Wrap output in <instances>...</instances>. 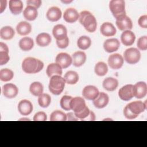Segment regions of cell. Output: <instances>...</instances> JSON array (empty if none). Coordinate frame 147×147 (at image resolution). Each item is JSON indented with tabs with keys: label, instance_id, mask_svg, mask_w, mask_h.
Here are the masks:
<instances>
[{
	"label": "cell",
	"instance_id": "1",
	"mask_svg": "<svg viewBox=\"0 0 147 147\" xmlns=\"http://www.w3.org/2000/svg\"><path fill=\"white\" fill-rule=\"evenodd\" d=\"M145 100V103L139 100L134 101L127 104L123 109V114L125 117L129 119H133L137 118L138 115L144 112L146 109Z\"/></svg>",
	"mask_w": 147,
	"mask_h": 147
},
{
	"label": "cell",
	"instance_id": "2",
	"mask_svg": "<svg viewBox=\"0 0 147 147\" xmlns=\"http://www.w3.org/2000/svg\"><path fill=\"white\" fill-rule=\"evenodd\" d=\"M44 63L34 57L25 58L22 63V70L26 74H36L42 69Z\"/></svg>",
	"mask_w": 147,
	"mask_h": 147
},
{
	"label": "cell",
	"instance_id": "3",
	"mask_svg": "<svg viewBox=\"0 0 147 147\" xmlns=\"http://www.w3.org/2000/svg\"><path fill=\"white\" fill-rule=\"evenodd\" d=\"M80 23L89 32H94L97 27V22L95 17L88 11H82L79 13Z\"/></svg>",
	"mask_w": 147,
	"mask_h": 147
},
{
	"label": "cell",
	"instance_id": "4",
	"mask_svg": "<svg viewBox=\"0 0 147 147\" xmlns=\"http://www.w3.org/2000/svg\"><path fill=\"white\" fill-rule=\"evenodd\" d=\"M64 78L60 75H54L51 77L49 84V90L54 95H60L63 91L65 84Z\"/></svg>",
	"mask_w": 147,
	"mask_h": 147
},
{
	"label": "cell",
	"instance_id": "5",
	"mask_svg": "<svg viewBox=\"0 0 147 147\" xmlns=\"http://www.w3.org/2000/svg\"><path fill=\"white\" fill-rule=\"evenodd\" d=\"M109 8L116 20L125 16V2L123 0H112L110 2Z\"/></svg>",
	"mask_w": 147,
	"mask_h": 147
},
{
	"label": "cell",
	"instance_id": "6",
	"mask_svg": "<svg viewBox=\"0 0 147 147\" xmlns=\"http://www.w3.org/2000/svg\"><path fill=\"white\" fill-rule=\"evenodd\" d=\"M124 59L130 64L137 63L141 58L140 51L136 48H129L124 52Z\"/></svg>",
	"mask_w": 147,
	"mask_h": 147
},
{
	"label": "cell",
	"instance_id": "7",
	"mask_svg": "<svg viewBox=\"0 0 147 147\" xmlns=\"http://www.w3.org/2000/svg\"><path fill=\"white\" fill-rule=\"evenodd\" d=\"M123 58L119 53L111 55L108 59V64L110 67L113 69H118L121 68L123 64Z\"/></svg>",
	"mask_w": 147,
	"mask_h": 147
},
{
	"label": "cell",
	"instance_id": "8",
	"mask_svg": "<svg viewBox=\"0 0 147 147\" xmlns=\"http://www.w3.org/2000/svg\"><path fill=\"white\" fill-rule=\"evenodd\" d=\"M133 95L136 98L141 99L146 96L147 93V85L144 82L136 83L133 88Z\"/></svg>",
	"mask_w": 147,
	"mask_h": 147
},
{
	"label": "cell",
	"instance_id": "9",
	"mask_svg": "<svg viewBox=\"0 0 147 147\" xmlns=\"http://www.w3.org/2000/svg\"><path fill=\"white\" fill-rule=\"evenodd\" d=\"M86 106L84 99L81 97L77 96L72 98L70 102L71 109L74 111V113L81 112Z\"/></svg>",
	"mask_w": 147,
	"mask_h": 147
},
{
	"label": "cell",
	"instance_id": "10",
	"mask_svg": "<svg viewBox=\"0 0 147 147\" xmlns=\"http://www.w3.org/2000/svg\"><path fill=\"white\" fill-rule=\"evenodd\" d=\"M133 88V85L132 84H127L121 87L118 91L119 98L124 101L130 100L134 96Z\"/></svg>",
	"mask_w": 147,
	"mask_h": 147
},
{
	"label": "cell",
	"instance_id": "11",
	"mask_svg": "<svg viewBox=\"0 0 147 147\" xmlns=\"http://www.w3.org/2000/svg\"><path fill=\"white\" fill-rule=\"evenodd\" d=\"M56 63L62 68H67L72 63V57L67 53H60L56 57Z\"/></svg>",
	"mask_w": 147,
	"mask_h": 147
},
{
	"label": "cell",
	"instance_id": "12",
	"mask_svg": "<svg viewBox=\"0 0 147 147\" xmlns=\"http://www.w3.org/2000/svg\"><path fill=\"white\" fill-rule=\"evenodd\" d=\"M99 93V90L96 87L89 85L86 86L83 88L82 91V95L84 98L87 100H94L97 98Z\"/></svg>",
	"mask_w": 147,
	"mask_h": 147
},
{
	"label": "cell",
	"instance_id": "13",
	"mask_svg": "<svg viewBox=\"0 0 147 147\" xmlns=\"http://www.w3.org/2000/svg\"><path fill=\"white\" fill-rule=\"evenodd\" d=\"M2 91L3 95L9 99L15 98L18 92V89L17 86L12 83H7L3 85Z\"/></svg>",
	"mask_w": 147,
	"mask_h": 147
},
{
	"label": "cell",
	"instance_id": "14",
	"mask_svg": "<svg viewBox=\"0 0 147 147\" xmlns=\"http://www.w3.org/2000/svg\"><path fill=\"white\" fill-rule=\"evenodd\" d=\"M116 25L120 30H130L133 28L132 21L127 16L116 20Z\"/></svg>",
	"mask_w": 147,
	"mask_h": 147
},
{
	"label": "cell",
	"instance_id": "15",
	"mask_svg": "<svg viewBox=\"0 0 147 147\" xmlns=\"http://www.w3.org/2000/svg\"><path fill=\"white\" fill-rule=\"evenodd\" d=\"M18 110L21 115H28L32 112L33 105L29 100L24 99L19 102L18 105Z\"/></svg>",
	"mask_w": 147,
	"mask_h": 147
},
{
	"label": "cell",
	"instance_id": "16",
	"mask_svg": "<svg viewBox=\"0 0 147 147\" xmlns=\"http://www.w3.org/2000/svg\"><path fill=\"white\" fill-rule=\"evenodd\" d=\"M52 34L56 40H61L67 37V30L63 25L57 24L53 27Z\"/></svg>",
	"mask_w": 147,
	"mask_h": 147
},
{
	"label": "cell",
	"instance_id": "17",
	"mask_svg": "<svg viewBox=\"0 0 147 147\" xmlns=\"http://www.w3.org/2000/svg\"><path fill=\"white\" fill-rule=\"evenodd\" d=\"M120 46V42L117 38H110L106 40L103 43V48L108 53L117 51Z\"/></svg>",
	"mask_w": 147,
	"mask_h": 147
},
{
	"label": "cell",
	"instance_id": "18",
	"mask_svg": "<svg viewBox=\"0 0 147 147\" xmlns=\"http://www.w3.org/2000/svg\"><path fill=\"white\" fill-rule=\"evenodd\" d=\"M109 101V98L107 94L101 92L99 93L98 96L93 100L94 106L98 109H102L106 107Z\"/></svg>",
	"mask_w": 147,
	"mask_h": 147
},
{
	"label": "cell",
	"instance_id": "19",
	"mask_svg": "<svg viewBox=\"0 0 147 147\" xmlns=\"http://www.w3.org/2000/svg\"><path fill=\"white\" fill-rule=\"evenodd\" d=\"M79 14L74 8H68L66 9L63 14L64 20L68 23H74L79 19Z\"/></svg>",
	"mask_w": 147,
	"mask_h": 147
},
{
	"label": "cell",
	"instance_id": "20",
	"mask_svg": "<svg viewBox=\"0 0 147 147\" xmlns=\"http://www.w3.org/2000/svg\"><path fill=\"white\" fill-rule=\"evenodd\" d=\"M136 40L134 33L130 30H125L121 36L122 43L125 46L132 45Z\"/></svg>",
	"mask_w": 147,
	"mask_h": 147
},
{
	"label": "cell",
	"instance_id": "21",
	"mask_svg": "<svg viewBox=\"0 0 147 147\" xmlns=\"http://www.w3.org/2000/svg\"><path fill=\"white\" fill-rule=\"evenodd\" d=\"M61 17V11L56 6H53L48 9L47 12V18L51 22H56Z\"/></svg>",
	"mask_w": 147,
	"mask_h": 147
},
{
	"label": "cell",
	"instance_id": "22",
	"mask_svg": "<svg viewBox=\"0 0 147 147\" xmlns=\"http://www.w3.org/2000/svg\"><path fill=\"white\" fill-rule=\"evenodd\" d=\"M100 31L102 34L106 37L113 36L116 34L117 30L113 24L110 22L103 23L100 28Z\"/></svg>",
	"mask_w": 147,
	"mask_h": 147
},
{
	"label": "cell",
	"instance_id": "23",
	"mask_svg": "<svg viewBox=\"0 0 147 147\" xmlns=\"http://www.w3.org/2000/svg\"><path fill=\"white\" fill-rule=\"evenodd\" d=\"M72 63L75 67H79L83 65L86 60V55L83 51L75 52L72 55Z\"/></svg>",
	"mask_w": 147,
	"mask_h": 147
},
{
	"label": "cell",
	"instance_id": "24",
	"mask_svg": "<svg viewBox=\"0 0 147 147\" xmlns=\"http://www.w3.org/2000/svg\"><path fill=\"white\" fill-rule=\"evenodd\" d=\"M16 30L18 34L21 36H26L29 34L32 30L31 25L26 21H21L19 22L17 26Z\"/></svg>",
	"mask_w": 147,
	"mask_h": 147
},
{
	"label": "cell",
	"instance_id": "25",
	"mask_svg": "<svg viewBox=\"0 0 147 147\" xmlns=\"http://www.w3.org/2000/svg\"><path fill=\"white\" fill-rule=\"evenodd\" d=\"M51 36L47 33H41L37 35L36 38L37 44L41 47L48 46L51 42Z\"/></svg>",
	"mask_w": 147,
	"mask_h": 147
},
{
	"label": "cell",
	"instance_id": "26",
	"mask_svg": "<svg viewBox=\"0 0 147 147\" xmlns=\"http://www.w3.org/2000/svg\"><path fill=\"white\" fill-rule=\"evenodd\" d=\"M23 15L26 20L28 21H33L36 20L38 16L37 9L33 6H27L24 10Z\"/></svg>",
	"mask_w": 147,
	"mask_h": 147
},
{
	"label": "cell",
	"instance_id": "27",
	"mask_svg": "<svg viewBox=\"0 0 147 147\" xmlns=\"http://www.w3.org/2000/svg\"><path fill=\"white\" fill-rule=\"evenodd\" d=\"M46 72L48 76L50 78L54 75L61 76L62 75V68L56 63H51L48 65Z\"/></svg>",
	"mask_w": 147,
	"mask_h": 147
},
{
	"label": "cell",
	"instance_id": "28",
	"mask_svg": "<svg viewBox=\"0 0 147 147\" xmlns=\"http://www.w3.org/2000/svg\"><path fill=\"white\" fill-rule=\"evenodd\" d=\"M9 6L10 11L14 15L19 14L23 9V3L20 0H10Z\"/></svg>",
	"mask_w": 147,
	"mask_h": 147
},
{
	"label": "cell",
	"instance_id": "29",
	"mask_svg": "<svg viewBox=\"0 0 147 147\" xmlns=\"http://www.w3.org/2000/svg\"><path fill=\"white\" fill-rule=\"evenodd\" d=\"M118 81L115 78H107L103 82V88L108 91H113L117 89Z\"/></svg>",
	"mask_w": 147,
	"mask_h": 147
},
{
	"label": "cell",
	"instance_id": "30",
	"mask_svg": "<svg viewBox=\"0 0 147 147\" xmlns=\"http://www.w3.org/2000/svg\"><path fill=\"white\" fill-rule=\"evenodd\" d=\"M33 46V40L30 37H23L19 41V47L24 51H29L31 50Z\"/></svg>",
	"mask_w": 147,
	"mask_h": 147
},
{
	"label": "cell",
	"instance_id": "31",
	"mask_svg": "<svg viewBox=\"0 0 147 147\" xmlns=\"http://www.w3.org/2000/svg\"><path fill=\"white\" fill-rule=\"evenodd\" d=\"M15 34L14 29L9 26H6L2 28L0 30V37L1 38L8 40L11 39Z\"/></svg>",
	"mask_w": 147,
	"mask_h": 147
},
{
	"label": "cell",
	"instance_id": "32",
	"mask_svg": "<svg viewBox=\"0 0 147 147\" xmlns=\"http://www.w3.org/2000/svg\"><path fill=\"white\" fill-rule=\"evenodd\" d=\"M43 90L44 88L42 84L38 82H33L29 87V91L30 93L35 96H39L41 95L42 94Z\"/></svg>",
	"mask_w": 147,
	"mask_h": 147
},
{
	"label": "cell",
	"instance_id": "33",
	"mask_svg": "<svg viewBox=\"0 0 147 147\" xmlns=\"http://www.w3.org/2000/svg\"><path fill=\"white\" fill-rule=\"evenodd\" d=\"M64 78L67 84H75L79 80V75L75 71H69L66 72Z\"/></svg>",
	"mask_w": 147,
	"mask_h": 147
},
{
	"label": "cell",
	"instance_id": "34",
	"mask_svg": "<svg viewBox=\"0 0 147 147\" xmlns=\"http://www.w3.org/2000/svg\"><path fill=\"white\" fill-rule=\"evenodd\" d=\"M91 40L90 37L86 36L80 37L77 41L78 47L82 50L87 49L91 46Z\"/></svg>",
	"mask_w": 147,
	"mask_h": 147
},
{
	"label": "cell",
	"instance_id": "35",
	"mask_svg": "<svg viewBox=\"0 0 147 147\" xmlns=\"http://www.w3.org/2000/svg\"><path fill=\"white\" fill-rule=\"evenodd\" d=\"M95 74L100 76H105L107 71H108V67L107 64L102 61L98 62L96 64L95 66Z\"/></svg>",
	"mask_w": 147,
	"mask_h": 147
},
{
	"label": "cell",
	"instance_id": "36",
	"mask_svg": "<svg viewBox=\"0 0 147 147\" xmlns=\"http://www.w3.org/2000/svg\"><path fill=\"white\" fill-rule=\"evenodd\" d=\"M66 120L67 115L60 110L54 111L50 115L51 121H65Z\"/></svg>",
	"mask_w": 147,
	"mask_h": 147
},
{
	"label": "cell",
	"instance_id": "37",
	"mask_svg": "<svg viewBox=\"0 0 147 147\" xmlns=\"http://www.w3.org/2000/svg\"><path fill=\"white\" fill-rule=\"evenodd\" d=\"M51 102V98L49 95L47 94H42L38 96V105L43 108L48 107Z\"/></svg>",
	"mask_w": 147,
	"mask_h": 147
},
{
	"label": "cell",
	"instance_id": "38",
	"mask_svg": "<svg viewBox=\"0 0 147 147\" xmlns=\"http://www.w3.org/2000/svg\"><path fill=\"white\" fill-rule=\"evenodd\" d=\"M14 76L13 72L7 68L2 69L0 71V79L3 82H8L11 80Z\"/></svg>",
	"mask_w": 147,
	"mask_h": 147
},
{
	"label": "cell",
	"instance_id": "39",
	"mask_svg": "<svg viewBox=\"0 0 147 147\" xmlns=\"http://www.w3.org/2000/svg\"><path fill=\"white\" fill-rule=\"evenodd\" d=\"M72 99V97L71 96H68V95L63 96L61 98L60 102L61 107L65 111H68L71 110L70 107V102Z\"/></svg>",
	"mask_w": 147,
	"mask_h": 147
},
{
	"label": "cell",
	"instance_id": "40",
	"mask_svg": "<svg viewBox=\"0 0 147 147\" xmlns=\"http://www.w3.org/2000/svg\"><path fill=\"white\" fill-rule=\"evenodd\" d=\"M137 47L141 51L147 49V36H144L140 37L137 41Z\"/></svg>",
	"mask_w": 147,
	"mask_h": 147
},
{
	"label": "cell",
	"instance_id": "41",
	"mask_svg": "<svg viewBox=\"0 0 147 147\" xmlns=\"http://www.w3.org/2000/svg\"><path fill=\"white\" fill-rule=\"evenodd\" d=\"M10 59L9 52L0 51V65H2L6 64Z\"/></svg>",
	"mask_w": 147,
	"mask_h": 147
},
{
	"label": "cell",
	"instance_id": "42",
	"mask_svg": "<svg viewBox=\"0 0 147 147\" xmlns=\"http://www.w3.org/2000/svg\"><path fill=\"white\" fill-rule=\"evenodd\" d=\"M90 110L88 109V107L87 106H86L84 110H83L81 112L78 113H74L75 116L78 118L80 119L81 121L83 119H84L85 118H86L90 114Z\"/></svg>",
	"mask_w": 147,
	"mask_h": 147
},
{
	"label": "cell",
	"instance_id": "43",
	"mask_svg": "<svg viewBox=\"0 0 147 147\" xmlns=\"http://www.w3.org/2000/svg\"><path fill=\"white\" fill-rule=\"evenodd\" d=\"M47 114L43 111H39L35 114L33 117L34 121H47Z\"/></svg>",
	"mask_w": 147,
	"mask_h": 147
},
{
	"label": "cell",
	"instance_id": "44",
	"mask_svg": "<svg viewBox=\"0 0 147 147\" xmlns=\"http://www.w3.org/2000/svg\"><path fill=\"white\" fill-rule=\"evenodd\" d=\"M57 46L61 49H64L67 48L69 45V38L68 37H66L63 40H56Z\"/></svg>",
	"mask_w": 147,
	"mask_h": 147
},
{
	"label": "cell",
	"instance_id": "45",
	"mask_svg": "<svg viewBox=\"0 0 147 147\" xmlns=\"http://www.w3.org/2000/svg\"><path fill=\"white\" fill-rule=\"evenodd\" d=\"M138 25L142 28H147V15L145 14L141 16L138 20Z\"/></svg>",
	"mask_w": 147,
	"mask_h": 147
},
{
	"label": "cell",
	"instance_id": "46",
	"mask_svg": "<svg viewBox=\"0 0 147 147\" xmlns=\"http://www.w3.org/2000/svg\"><path fill=\"white\" fill-rule=\"evenodd\" d=\"M28 6H32L36 8H38L41 5V1L40 0H30L26 2Z\"/></svg>",
	"mask_w": 147,
	"mask_h": 147
},
{
	"label": "cell",
	"instance_id": "47",
	"mask_svg": "<svg viewBox=\"0 0 147 147\" xmlns=\"http://www.w3.org/2000/svg\"><path fill=\"white\" fill-rule=\"evenodd\" d=\"M67 120L68 121H77L78 118L75 116V114L73 113H68L67 114Z\"/></svg>",
	"mask_w": 147,
	"mask_h": 147
},
{
	"label": "cell",
	"instance_id": "48",
	"mask_svg": "<svg viewBox=\"0 0 147 147\" xmlns=\"http://www.w3.org/2000/svg\"><path fill=\"white\" fill-rule=\"evenodd\" d=\"M95 120V114L93 111H90V113L89 115L86 118L82 119V121H94Z\"/></svg>",
	"mask_w": 147,
	"mask_h": 147
},
{
	"label": "cell",
	"instance_id": "49",
	"mask_svg": "<svg viewBox=\"0 0 147 147\" xmlns=\"http://www.w3.org/2000/svg\"><path fill=\"white\" fill-rule=\"evenodd\" d=\"M7 5V1L0 0V13H2L6 9Z\"/></svg>",
	"mask_w": 147,
	"mask_h": 147
},
{
	"label": "cell",
	"instance_id": "50",
	"mask_svg": "<svg viewBox=\"0 0 147 147\" xmlns=\"http://www.w3.org/2000/svg\"><path fill=\"white\" fill-rule=\"evenodd\" d=\"M0 51H4L9 52V48L7 45L3 42H0Z\"/></svg>",
	"mask_w": 147,
	"mask_h": 147
},
{
	"label": "cell",
	"instance_id": "51",
	"mask_svg": "<svg viewBox=\"0 0 147 147\" xmlns=\"http://www.w3.org/2000/svg\"><path fill=\"white\" fill-rule=\"evenodd\" d=\"M61 2L64 3H69L72 2V1H62Z\"/></svg>",
	"mask_w": 147,
	"mask_h": 147
}]
</instances>
